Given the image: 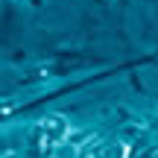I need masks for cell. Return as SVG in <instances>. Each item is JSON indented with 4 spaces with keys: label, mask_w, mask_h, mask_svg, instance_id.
Returning <instances> with one entry per match:
<instances>
[{
    "label": "cell",
    "mask_w": 158,
    "mask_h": 158,
    "mask_svg": "<svg viewBox=\"0 0 158 158\" xmlns=\"http://www.w3.org/2000/svg\"><path fill=\"white\" fill-rule=\"evenodd\" d=\"M44 129L53 132V135H64V132H68V123H64V120H59V117H50V120L44 123Z\"/></svg>",
    "instance_id": "obj_1"
}]
</instances>
